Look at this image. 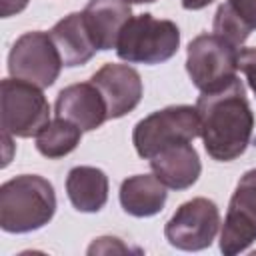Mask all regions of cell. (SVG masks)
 <instances>
[{
    "mask_svg": "<svg viewBox=\"0 0 256 256\" xmlns=\"http://www.w3.org/2000/svg\"><path fill=\"white\" fill-rule=\"evenodd\" d=\"M196 110L200 136L212 160L232 162L246 152L254 132V112L238 76L218 90L202 92L196 100Z\"/></svg>",
    "mask_w": 256,
    "mask_h": 256,
    "instance_id": "1",
    "label": "cell"
},
{
    "mask_svg": "<svg viewBox=\"0 0 256 256\" xmlns=\"http://www.w3.org/2000/svg\"><path fill=\"white\" fill-rule=\"evenodd\" d=\"M50 122V104L40 86L20 80L4 78L0 84V126L2 132L32 138Z\"/></svg>",
    "mask_w": 256,
    "mask_h": 256,
    "instance_id": "4",
    "label": "cell"
},
{
    "mask_svg": "<svg viewBox=\"0 0 256 256\" xmlns=\"http://www.w3.org/2000/svg\"><path fill=\"white\" fill-rule=\"evenodd\" d=\"M90 82L100 90L106 102L108 120L122 118L128 112H132L140 104L144 94V86L138 70L128 64L108 62L92 74Z\"/></svg>",
    "mask_w": 256,
    "mask_h": 256,
    "instance_id": "10",
    "label": "cell"
},
{
    "mask_svg": "<svg viewBox=\"0 0 256 256\" xmlns=\"http://www.w3.org/2000/svg\"><path fill=\"white\" fill-rule=\"evenodd\" d=\"M66 194L78 212H100L108 202V176L96 166H74L66 176Z\"/></svg>",
    "mask_w": 256,
    "mask_h": 256,
    "instance_id": "16",
    "label": "cell"
},
{
    "mask_svg": "<svg viewBox=\"0 0 256 256\" xmlns=\"http://www.w3.org/2000/svg\"><path fill=\"white\" fill-rule=\"evenodd\" d=\"M220 228V210L208 198H192L176 208L164 226V236L170 246L186 252L208 248Z\"/></svg>",
    "mask_w": 256,
    "mask_h": 256,
    "instance_id": "8",
    "label": "cell"
},
{
    "mask_svg": "<svg viewBox=\"0 0 256 256\" xmlns=\"http://www.w3.org/2000/svg\"><path fill=\"white\" fill-rule=\"evenodd\" d=\"M56 212L54 186L38 174H22L0 186V228L26 234L46 226Z\"/></svg>",
    "mask_w": 256,
    "mask_h": 256,
    "instance_id": "2",
    "label": "cell"
},
{
    "mask_svg": "<svg viewBox=\"0 0 256 256\" xmlns=\"http://www.w3.org/2000/svg\"><path fill=\"white\" fill-rule=\"evenodd\" d=\"M238 70L246 76L248 86L256 96V46L238 50Z\"/></svg>",
    "mask_w": 256,
    "mask_h": 256,
    "instance_id": "19",
    "label": "cell"
},
{
    "mask_svg": "<svg viewBox=\"0 0 256 256\" xmlns=\"http://www.w3.org/2000/svg\"><path fill=\"white\" fill-rule=\"evenodd\" d=\"M196 136H200L196 106L174 104L142 118L134 126L132 142L138 156L150 160L158 150L178 142H192Z\"/></svg>",
    "mask_w": 256,
    "mask_h": 256,
    "instance_id": "5",
    "label": "cell"
},
{
    "mask_svg": "<svg viewBox=\"0 0 256 256\" xmlns=\"http://www.w3.org/2000/svg\"><path fill=\"white\" fill-rule=\"evenodd\" d=\"M120 206L126 214L148 218L162 212L168 192L156 174H136L120 184Z\"/></svg>",
    "mask_w": 256,
    "mask_h": 256,
    "instance_id": "15",
    "label": "cell"
},
{
    "mask_svg": "<svg viewBox=\"0 0 256 256\" xmlns=\"http://www.w3.org/2000/svg\"><path fill=\"white\" fill-rule=\"evenodd\" d=\"M256 242V168L244 172L230 198L220 232V252L240 254Z\"/></svg>",
    "mask_w": 256,
    "mask_h": 256,
    "instance_id": "9",
    "label": "cell"
},
{
    "mask_svg": "<svg viewBox=\"0 0 256 256\" xmlns=\"http://www.w3.org/2000/svg\"><path fill=\"white\" fill-rule=\"evenodd\" d=\"M212 28H214V34L216 36L224 38L226 42H230L236 48H240L248 40V36L252 34V28L238 16V12L230 6L228 0L218 6V10L214 14Z\"/></svg>",
    "mask_w": 256,
    "mask_h": 256,
    "instance_id": "18",
    "label": "cell"
},
{
    "mask_svg": "<svg viewBox=\"0 0 256 256\" xmlns=\"http://www.w3.org/2000/svg\"><path fill=\"white\" fill-rule=\"evenodd\" d=\"M30 0H0V14L2 18H10L14 14H20Z\"/></svg>",
    "mask_w": 256,
    "mask_h": 256,
    "instance_id": "21",
    "label": "cell"
},
{
    "mask_svg": "<svg viewBox=\"0 0 256 256\" xmlns=\"http://www.w3.org/2000/svg\"><path fill=\"white\" fill-rule=\"evenodd\" d=\"M150 168L156 178L172 190L190 188L202 172L200 156L190 142H178L158 150L150 158Z\"/></svg>",
    "mask_w": 256,
    "mask_h": 256,
    "instance_id": "12",
    "label": "cell"
},
{
    "mask_svg": "<svg viewBox=\"0 0 256 256\" xmlns=\"http://www.w3.org/2000/svg\"><path fill=\"white\" fill-rule=\"evenodd\" d=\"M82 14L98 50L116 48L124 24L132 18V10L126 0H90Z\"/></svg>",
    "mask_w": 256,
    "mask_h": 256,
    "instance_id": "14",
    "label": "cell"
},
{
    "mask_svg": "<svg viewBox=\"0 0 256 256\" xmlns=\"http://www.w3.org/2000/svg\"><path fill=\"white\" fill-rule=\"evenodd\" d=\"M50 38L62 58V64L68 68L84 66L98 50L82 12H72L58 20L50 30Z\"/></svg>",
    "mask_w": 256,
    "mask_h": 256,
    "instance_id": "13",
    "label": "cell"
},
{
    "mask_svg": "<svg viewBox=\"0 0 256 256\" xmlns=\"http://www.w3.org/2000/svg\"><path fill=\"white\" fill-rule=\"evenodd\" d=\"M228 2L238 12V16L252 30H256V0H228Z\"/></svg>",
    "mask_w": 256,
    "mask_h": 256,
    "instance_id": "20",
    "label": "cell"
},
{
    "mask_svg": "<svg viewBox=\"0 0 256 256\" xmlns=\"http://www.w3.org/2000/svg\"><path fill=\"white\" fill-rule=\"evenodd\" d=\"M214 0H182V8L184 10H202L206 6H210Z\"/></svg>",
    "mask_w": 256,
    "mask_h": 256,
    "instance_id": "22",
    "label": "cell"
},
{
    "mask_svg": "<svg viewBox=\"0 0 256 256\" xmlns=\"http://www.w3.org/2000/svg\"><path fill=\"white\" fill-rule=\"evenodd\" d=\"M186 72L200 92L218 90L236 78L238 48L216 34H200L188 44Z\"/></svg>",
    "mask_w": 256,
    "mask_h": 256,
    "instance_id": "6",
    "label": "cell"
},
{
    "mask_svg": "<svg viewBox=\"0 0 256 256\" xmlns=\"http://www.w3.org/2000/svg\"><path fill=\"white\" fill-rule=\"evenodd\" d=\"M54 112L58 118L74 122L82 132L96 130L108 120L106 102L92 82H78L62 88Z\"/></svg>",
    "mask_w": 256,
    "mask_h": 256,
    "instance_id": "11",
    "label": "cell"
},
{
    "mask_svg": "<svg viewBox=\"0 0 256 256\" xmlns=\"http://www.w3.org/2000/svg\"><path fill=\"white\" fill-rule=\"evenodd\" d=\"M82 138V130L64 118H54L52 122H48L36 136V150L46 156V158H64L66 154H70Z\"/></svg>",
    "mask_w": 256,
    "mask_h": 256,
    "instance_id": "17",
    "label": "cell"
},
{
    "mask_svg": "<svg viewBox=\"0 0 256 256\" xmlns=\"http://www.w3.org/2000/svg\"><path fill=\"white\" fill-rule=\"evenodd\" d=\"M62 58L50 34L34 30L22 34L10 48L8 72L12 78L32 82L40 88L52 86L62 70Z\"/></svg>",
    "mask_w": 256,
    "mask_h": 256,
    "instance_id": "7",
    "label": "cell"
},
{
    "mask_svg": "<svg viewBox=\"0 0 256 256\" xmlns=\"http://www.w3.org/2000/svg\"><path fill=\"white\" fill-rule=\"evenodd\" d=\"M128 4H152V2H156V0H126Z\"/></svg>",
    "mask_w": 256,
    "mask_h": 256,
    "instance_id": "23",
    "label": "cell"
},
{
    "mask_svg": "<svg viewBox=\"0 0 256 256\" xmlns=\"http://www.w3.org/2000/svg\"><path fill=\"white\" fill-rule=\"evenodd\" d=\"M180 46L176 22L156 18L148 12L132 16L116 42V54L126 64H162L170 60Z\"/></svg>",
    "mask_w": 256,
    "mask_h": 256,
    "instance_id": "3",
    "label": "cell"
}]
</instances>
